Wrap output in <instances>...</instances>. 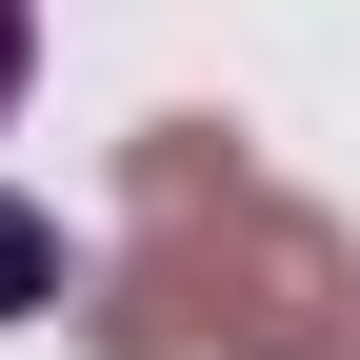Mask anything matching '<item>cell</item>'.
Returning <instances> with one entry per match:
<instances>
[{
	"instance_id": "obj_1",
	"label": "cell",
	"mask_w": 360,
	"mask_h": 360,
	"mask_svg": "<svg viewBox=\"0 0 360 360\" xmlns=\"http://www.w3.org/2000/svg\"><path fill=\"white\" fill-rule=\"evenodd\" d=\"M101 360H360V260L300 200H260L220 120H160L141 141V240L80 300Z\"/></svg>"
},
{
	"instance_id": "obj_2",
	"label": "cell",
	"mask_w": 360,
	"mask_h": 360,
	"mask_svg": "<svg viewBox=\"0 0 360 360\" xmlns=\"http://www.w3.org/2000/svg\"><path fill=\"white\" fill-rule=\"evenodd\" d=\"M40 300H60V220H40V200H0V321H40Z\"/></svg>"
},
{
	"instance_id": "obj_3",
	"label": "cell",
	"mask_w": 360,
	"mask_h": 360,
	"mask_svg": "<svg viewBox=\"0 0 360 360\" xmlns=\"http://www.w3.org/2000/svg\"><path fill=\"white\" fill-rule=\"evenodd\" d=\"M20 60H40V0H0V101H20Z\"/></svg>"
}]
</instances>
